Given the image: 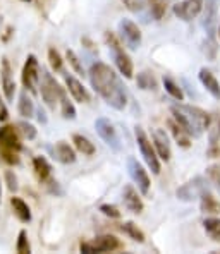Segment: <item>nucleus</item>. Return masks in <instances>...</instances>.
<instances>
[{"label":"nucleus","mask_w":220,"mask_h":254,"mask_svg":"<svg viewBox=\"0 0 220 254\" xmlns=\"http://www.w3.org/2000/svg\"><path fill=\"white\" fill-rule=\"evenodd\" d=\"M208 189H210L208 181L205 177H201V175H198V177L191 179V181H188L186 184H182L181 188L176 190V196H177V199L191 203V201L200 199Z\"/></svg>","instance_id":"nucleus-7"},{"label":"nucleus","mask_w":220,"mask_h":254,"mask_svg":"<svg viewBox=\"0 0 220 254\" xmlns=\"http://www.w3.org/2000/svg\"><path fill=\"white\" fill-rule=\"evenodd\" d=\"M205 232L210 235L215 242H220V218H207L203 222Z\"/></svg>","instance_id":"nucleus-32"},{"label":"nucleus","mask_w":220,"mask_h":254,"mask_svg":"<svg viewBox=\"0 0 220 254\" xmlns=\"http://www.w3.org/2000/svg\"><path fill=\"white\" fill-rule=\"evenodd\" d=\"M0 148L12 149V151H17V153L22 149L19 130L14 129V126L0 127Z\"/></svg>","instance_id":"nucleus-14"},{"label":"nucleus","mask_w":220,"mask_h":254,"mask_svg":"<svg viewBox=\"0 0 220 254\" xmlns=\"http://www.w3.org/2000/svg\"><path fill=\"white\" fill-rule=\"evenodd\" d=\"M95 129L96 132H98V136L103 139V143L107 144L110 149H114V151H121L122 149V144H121V139H119L117 136V130H115L114 124L109 121V119L105 117H100L95 121Z\"/></svg>","instance_id":"nucleus-10"},{"label":"nucleus","mask_w":220,"mask_h":254,"mask_svg":"<svg viewBox=\"0 0 220 254\" xmlns=\"http://www.w3.org/2000/svg\"><path fill=\"white\" fill-rule=\"evenodd\" d=\"M89 83L91 88L105 100V103L115 110H124L128 103L124 84L121 77L115 74V70L110 65L103 62H96L89 67Z\"/></svg>","instance_id":"nucleus-1"},{"label":"nucleus","mask_w":220,"mask_h":254,"mask_svg":"<svg viewBox=\"0 0 220 254\" xmlns=\"http://www.w3.org/2000/svg\"><path fill=\"white\" fill-rule=\"evenodd\" d=\"M5 182H7V188H9L10 192H16L19 189V184H17V177L12 170H7L5 172Z\"/></svg>","instance_id":"nucleus-42"},{"label":"nucleus","mask_w":220,"mask_h":254,"mask_svg":"<svg viewBox=\"0 0 220 254\" xmlns=\"http://www.w3.org/2000/svg\"><path fill=\"white\" fill-rule=\"evenodd\" d=\"M0 201H2V184H0Z\"/></svg>","instance_id":"nucleus-49"},{"label":"nucleus","mask_w":220,"mask_h":254,"mask_svg":"<svg viewBox=\"0 0 220 254\" xmlns=\"http://www.w3.org/2000/svg\"><path fill=\"white\" fill-rule=\"evenodd\" d=\"M207 175L210 179V182L220 190V163H214L207 169Z\"/></svg>","instance_id":"nucleus-39"},{"label":"nucleus","mask_w":220,"mask_h":254,"mask_svg":"<svg viewBox=\"0 0 220 254\" xmlns=\"http://www.w3.org/2000/svg\"><path fill=\"white\" fill-rule=\"evenodd\" d=\"M203 2L205 0H182V2H177L176 5H174V14H176L179 19L189 22L201 14V10H203Z\"/></svg>","instance_id":"nucleus-13"},{"label":"nucleus","mask_w":220,"mask_h":254,"mask_svg":"<svg viewBox=\"0 0 220 254\" xmlns=\"http://www.w3.org/2000/svg\"><path fill=\"white\" fill-rule=\"evenodd\" d=\"M61 114H62V117L64 119H76V108H74L73 105V102H69V98L64 95L62 96V100H61Z\"/></svg>","instance_id":"nucleus-35"},{"label":"nucleus","mask_w":220,"mask_h":254,"mask_svg":"<svg viewBox=\"0 0 220 254\" xmlns=\"http://www.w3.org/2000/svg\"><path fill=\"white\" fill-rule=\"evenodd\" d=\"M64 79H66L67 91H69V95L73 96L76 102H79V103H88L89 102V93H88V89L83 86L81 81H77L73 74H66Z\"/></svg>","instance_id":"nucleus-16"},{"label":"nucleus","mask_w":220,"mask_h":254,"mask_svg":"<svg viewBox=\"0 0 220 254\" xmlns=\"http://www.w3.org/2000/svg\"><path fill=\"white\" fill-rule=\"evenodd\" d=\"M128 170H129L131 179L134 181V184L140 189V192L141 194L150 192V177H148L147 170L143 169V165H141L134 156H129L128 158Z\"/></svg>","instance_id":"nucleus-12"},{"label":"nucleus","mask_w":220,"mask_h":254,"mask_svg":"<svg viewBox=\"0 0 220 254\" xmlns=\"http://www.w3.org/2000/svg\"><path fill=\"white\" fill-rule=\"evenodd\" d=\"M163 88H165V91L169 93L170 96H172L174 100H179V102H182L184 100V93H182V88L179 86L176 81H172L170 77H163Z\"/></svg>","instance_id":"nucleus-30"},{"label":"nucleus","mask_w":220,"mask_h":254,"mask_svg":"<svg viewBox=\"0 0 220 254\" xmlns=\"http://www.w3.org/2000/svg\"><path fill=\"white\" fill-rule=\"evenodd\" d=\"M16 251L19 253V254H29V253H31V246H29L28 232H26V230H21L19 235H17Z\"/></svg>","instance_id":"nucleus-36"},{"label":"nucleus","mask_w":220,"mask_h":254,"mask_svg":"<svg viewBox=\"0 0 220 254\" xmlns=\"http://www.w3.org/2000/svg\"><path fill=\"white\" fill-rule=\"evenodd\" d=\"M48 64H50V67L55 72H61L62 65H64V61H62L61 54H59V50H55L54 47L48 48Z\"/></svg>","instance_id":"nucleus-34"},{"label":"nucleus","mask_w":220,"mask_h":254,"mask_svg":"<svg viewBox=\"0 0 220 254\" xmlns=\"http://www.w3.org/2000/svg\"><path fill=\"white\" fill-rule=\"evenodd\" d=\"M36 119H38V122H42V124H47V115H45V110L42 107L36 108Z\"/></svg>","instance_id":"nucleus-45"},{"label":"nucleus","mask_w":220,"mask_h":254,"mask_svg":"<svg viewBox=\"0 0 220 254\" xmlns=\"http://www.w3.org/2000/svg\"><path fill=\"white\" fill-rule=\"evenodd\" d=\"M121 230H122V232H124L126 235H129V237H131L133 241L140 242V244H143V242H145V232H143L141 229H138L136 223H133V222L122 223V225H121Z\"/></svg>","instance_id":"nucleus-29"},{"label":"nucleus","mask_w":220,"mask_h":254,"mask_svg":"<svg viewBox=\"0 0 220 254\" xmlns=\"http://www.w3.org/2000/svg\"><path fill=\"white\" fill-rule=\"evenodd\" d=\"M167 126H169L170 132H172L174 139H176V143L179 144V146H181V148H189V146H191V136H189V134L186 132V130L182 129V127L179 126L176 121H174V119H169Z\"/></svg>","instance_id":"nucleus-23"},{"label":"nucleus","mask_w":220,"mask_h":254,"mask_svg":"<svg viewBox=\"0 0 220 254\" xmlns=\"http://www.w3.org/2000/svg\"><path fill=\"white\" fill-rule=\"evenodd\" d=\"M21 81L22 86L26 88V91L36 93V88H38L40 83V64L36 61L35 55H28L24 65H22V74H21Z\"/></svg>","instance_id":"nucleus-8"},{"label":"nucleus","mask_w":220,"mask_h":254,"mask_svg":"<svg viewBox=\"0 0 220 254\" xmlns=\"http://www.w3.org/2000/svg\"><path fill=\"white\" fill-rule=\"evenodd\" d=\"M0 24H2V14H0Z\"/></svg>","instance_id":"nucleus-51"},{"label":"nucleus","mask_w":220,"mask_h":254,"mask_svg":"<svg viewBox=\"0 0 220 254\" xmlns=\"http://www.w3.org/2000/svg\"><path fill=\"white\" fill-rule=\"evenodd\" d=\"M203 50H205V55H207L210 61H214L217 57V50H219V45H217V40H212V38H207L203 43Z\"/></svg>","instance_id":"nucleus-40"},{"label":"nucleus","mask_w":220,"mask_h":254,"mask_svg":"<svg viewBox=\"0 0 220 254\" xmlns=\"http://www.w3.org/2000/svg\"><path fill=\"white\" fill-rule=\"evenodd\" d=\"M45 186H47V190L50 194H55V196H61V194H62L61 186H59V182L54 181V179H48V181L45 182Z\"/></svg>","instance_id":"nucleus-44"},{"label":"nucleus","mask_w":220,"mask_h":254,"mask_svg":"<svg viewBox=\"0 0 220 254\" xmlns=\"http://www.w3.org/2000/svg\"><path fill=\"white\" fill-rule=\"evenodd\" d=\"M66 59H67V62L71 64V67H73V69L76 70L77 74H84V67H83V64H81L79 57H77V55L74 54L73 50H67V52H66Z\"/></svg>","instance_id":"nucleus-38"},{"label":"nucleus","mask_w":220,"mask_h":254,"mask_svg":"<svg viewBox=\"0 0 220 254\" xmlns=\"http://www.w3.org/2000/svg\"><path fill=\"white\" fill-rule=\"evenodd\" d=\"M208 129H210L208 130V141H210V146L212 144H217L220 141V112L212 117V122H210V126H208Z\"/></svg>","instance_id":"nucleus-31"},{"label":"nucleus","mask_w":220,"mask_h":254,"mask_svg":"<svg viewBox=\"0 0 220 254\" xmlns=\"http://www.w3.org/2000/svg\"><path fill=\"white\" fill-rule=\"evenodd\" d=\"M2 88L7 102H12L16 95V81L12 77V69L7 59H2Z\"/></svg>","instance_id":"nucleus-17"},{"label":"nucleus","mask_w":220,"mask_h":254,"mask_svg":"<svg viewBox=\"0 0 220 254\" xmlns=\"http://www.w3.org/2000/svg\"><path fill=\"white\" fill-rule=\"evenodd\" d=\"M73 143H74V148L79 153H83V155H86V156L95 155V144H93L86 136H83V134H73Z\"/></svg>","instance_id":"nucleus-25"},{"label":"nucleus","mask_w":220,"mask_h":254,"mask_svg":"<svg viewBox=\"0 0 220 254\" xmlns=\"http://www.w3.org/2000/svg\"><path fill=\"white\" fill-rule=\"evenodd\" d=\"M217 33H219V36H220V26H219V28H217Z\"/></svg>","instance_id":"nucleus-50"},{"label":"nucleus","mask_w":220,"mask_h":254,"mask_svg":"<svg viewBox=\"0 0 220 254\" xmlns=\"http://www.w3.org/2000/svg\"><path fill=\"white\" fill-rule=\"evenodd\" d=\"M16 127H17V130H19V134L24 137V139L33 141L36 137V127L33 124H29V122L21 121V122H17Z\"/></svg>","instance_id":"nucleus-33"},{"label":"nucleus","mask_w":220,"mask_h":254,"mask_svg":"<svg viewBox=\"0 0 220 254\" xmlns=\"http://www.w3.org/2000/svg\"><path fill=\"white\" fill-rule=\"evenodd\" d=\"M22 2H31V0H22Z\"/></svg>","instance_id":"nucleus-52"},{"label":"nucleus","mask_w":220,"mask_h":254,"mask_svg":"<svg viewBox=\"0 0 220 254\" xmlns=\"http://www.w3.org/2000/svg\"><path fill=\"white\" fill-rule=\"evenodd\" d=\"M170 114H172L174 121L193 137H200L212 122V115L208 112L193 105H182V103L172 105Z\"/></svg>","instance_id":"nucleus-2"},{"label":"nucleus","mask_w":220,"mask_h":254,"mask_svg":"<svg viewBox=\"0 0 220 254\" xmlns=\"http://www.w3.org/2000/svg\"><path fill=\"white\" fill-rule=\"evenodd\" d=\"M0 107H2V98H0Z\"/></svg>","instance_id":"nucleus-53"},{"label":"nucleus","mask_w":220,"mask_h":254,"mask_svg":"<svg viewBox=\"0 0 220 254\" xmlns=\"http://www.w3.org/2000/svg\"><path fill=\"white\" fill-rule=\"evenodd\" d=\"M119 33H121L122 42L128 45L131 50H138V48L141 47L143 35H141V29L138 28V24H134L133 21L122 19L119 22Z\"/></svg>","instance_id":"nucleus-11"},{"label":"nucleus","mask_w":220,"mask_h":254,"mask_svg":"<svg viewBox=\"0 0 220 254\" xmlns=\"http://www.w3.org/2000/svg\"><path fill=\"white\" fill-rule=\"evenodd\" d=\"M136 84H138V88L145 89V91H155V89L158 88L156 77L151 72H148V70H143V72L138 74Z\"/></svg>","instance_id":"nucleus-27"},{"label":"nucleus","mask_w":220,"mask_h":254,"mask_svg":"<svg viewBox=\"0 0 220 254\" xmlns=\"http://www.w3.org/2000/svg\"><path fill=\"white\" fill-rule=\"evenodd\" d=\"M219 3L220 0H205L203 2V24L207 38L217 40V19H219Z\"/></svg>","instance_id":"nucleus-9"},{"label":"nucleus","mask_w":220,"mask_h":254,"mask_svg":"<svg viewBox=\"0 0 220 254\" xmlns=\"http://www.w3.org/2000/svg\"><path fill=\"white\" fill-rule=\"evenodd\" d=\"M10 206H12V211L16 215V218L22 223H29L31 222V210L26 204V201H22L21 197L12 196L10 197Z\"/></svg>","instance_id":"nucleus-21"},{"label":"nucleus","mask_w":220,"mask_h":254,"mask_svg":"<svg viewBox=\"0 0 220 254\" xmlns=\"http://www.w3.org/2000/svg\"><path fill=\"white\" fill-rule=\"evenodd\" d=\"M153 146L158 158L163 160V162H169L170 156H172V149H170L169 136H167V132L163 129L153 130Z\"/></svg>","instance_id":"nucleus-15"},{"label":"nucleus","mask_w":220,"mask_h":254,"mask_svg":"<svg viewBox=\"0 0 220 254\" xmlns=\"http://www.w3.org/2000/svg\"><path fill=\"white\" fill-rule=\"evenodd\" d=\"M52 156H54L57 162L64 163V165H69V163L76 162V151H74L73 146L66 143V141H59L54 148H50Z\"/></svg>","instance_id":"nucleus-18"},{"label":"nucleus","mask_w":220,"mask_h":254,"mask_svg":"<svg viewBox=\"0 0 220 254\" xmlns=\"http://www.w3.org/2000/svg\"><path fill=\"white\" fill-rule=\"evenodd\" d=\"M105 42H107V45H109V48L112 52V57H114V62H115V67L119 69V72H121L126 79H131L133 74H134L131 57L124 52V48L121 47V43H119V40L115 38L114 33H110V31L105 33Z\"/></svg>","instance_id":"nucleus-4"},{"label":"nucleus","mask_w":220,"mask_h":254,"mask_svg":"<svg viewBox=\"0 0 220 254\" xmlns=\"http://www.w3.org/2000/svg\"><path fill=\"white\" fill-rule=\"evenodd\" d=\"M134 136H136L138 148H140L145 163H147L148 169L153 172L155 175H158L160 174V158H158V155H156V151H155L153 143L148 139L147 132H145L143 127H140V126L134 129Z\"/></svg>","instance_id":"nucleus-5"},{"label":"nucleus","mask_w":220,"mask_h":254,"mask_svg":"<svg viewBox=\"0 0 220 254\" xmlns=\"http://www.w3.org/2000/svg\"><path fill=\"white\" fill-rule=\"evenodd\" d=\"M122 2H124L126 9H129L131 12H141L147 5L143 0H122Z\"/></svg>","instance_id":"nucleus-43"},{"label":"nucleus","mask_w":220,"mask_h":254,"mask_svg":"<svg viewBox=\"0 0 220 254\" xmlns=\"http://www.w3.org/2000/svg\"><path fill=\"white\" fill-rule=\"evenodd\" d=\"M7 119H9V112H7L5 105L2 103V107H0V122H5Z\"/></svg>","instance_id":"nucleus-46"},{"label":"nucleus","mask_w":220,"mask_h":254,"mask_svg":"<svg viewBox=\"0 0 220 254\" xmlns=\"http://www.w3.org/2000/svg\"><path fill=\"white\" fill-rule=\"evenodd\" d=\"M100 211L103 213L105 216H109V218H121V211H119L117 206H114V204H102L100 206Z\"/></svg>","instance_id":"nucleus-41"},{"label":"nucleus","mask_w":220,"mask_h":254,"mask_svg":"<svg viewBox=\"0 0 220 254\" xmlns=\"http://www.w3.org/2000/svg\"><path fill=\"white\" fill-rule=\"evenodd\" d=\"M217 155H220V148H217V144H212V148L208 149V156H210V158H215Z\"/></svg>","instance_id":"nucleus-47"},{"label":"nucleus","mask_w":220,"mask_h":254,"mask_svg":"<svg viewBox=\"0 0 220 254\" xmlns=\"http://www.w3.org/2000/svg\"><path fill=\"white\" fill-rule=\"evenodd\" d=\"M40 93H42L43 102L47 103L48 108L55 110L61 105L62 96L66 95V89L55 81V77L52 76L48 70H42V76H40Z\"/></svg>","instance_id":"nucleus-3"},{"label":"nucleus","mask_w":220,"mask_h":254,"mask_svg":"<svg viewBox=\"0 0 220 254\" xmlns=\"http://www.w3.org/2000/svg\"><path fill=\"white\" fill-rule=\"evenodd\" d=\"M124 248L121 241H119L115 235L105 234V235H98L95 237L91 242H81L79 251L84 254H93V253H114L119 249Z\"/></svg>","instance_id":"nucleus-6"},{"label":"nucleus","mask_w":220,"mask_h":254,"mask_svg":"<svg viewBox=\"0 0 220 254\" xmlns=\"http://www.w3.org/2000/svg\"><path fill=\"white\" fill-rule=\"evenodd\" d=\"M200 210L203 213H207V215H220V201L210 192V190H207V192L200 197Z\"/></svg>","instance_id":"nucleus-22"},{"label":"nucleus","mask_w":220,"mask_h":254,"mask_svg":"<svg viewBox=\"0 0 220 254\" xmlns=\"http://www.w3.org/2000/svg\"><path fill=\"white\" fill-rule=\"evenodd\" d=\"M198 77H200L201 84L205 86V89H207L215 100H220V83L217 81V77H215L208 69H201Z\"/></svg>","instance_id":"nucleus-20"},{"label":"nucleus","mask_w":220,"mask_h":254,"mask_svg":"<svg viewBox=\"0 0 220 254\" xmlns=\"http://www.w3.org/2000/svg\"><path fill=\"white\" fill-rule=\"evenodd\" d=\"M145 3H147L148 10H150V16L153 17L155 21H160L165 16L167 5L163 0H145Z\"/></svg>","instance_id":"nucleus-28"},{"label":"nucleus","mask_w":220,"mask_h":254,"mask_svg":"<svg viewBox=\"0 0 220 254\" xmlns=\"http://www.w3.org/2000/svg\"><path fill=\"white\" fill-rule=\"evenodd\" d=\"M33 170H35V175L40 182H47L50 179V174H52V167L50 163L47 162L45 156H35L33 158Z\"/></svg>","instance_id":"nucleus-24"},{"label":"nucleus","mask_w":220,"mask_h":254,"mask_svg":"<svg viewBox=\"0 0 220 254\" xmlns=\"http://www.w3.org/2000/svg\"><path fill=\"white\" fill-rule=\"evenodd\" d=\"M0 156L2 160H5L9 165H19L21 158H19V153L12 151V149H5V148H0Z\"/></svg>","instance_id":"nucleus-37"},{"label":"nucleus","mask_w":220,"mask_h":254,"mask_svg":"<svg viewBox=\"0 0 220 254\" xmlns=\"http://www.w3.org/2000/svg\"><path fill=\"white\" fill-rule=\"evenodd\" d=\"M17 110H19L21 117H24V119H31L33 115H35V103H33V100L28 96V91H22L19 95Z\"/></svg>","instance_id":"nucleus-26"},{"label":"nucleus","mask_w":220,"mask_h":254,"mask_svg":"<svg viewBox=\"0 0 220 254\" xmlns=\"http://www.w3.org/2000/svg\"><path fill=\"white\" fill-rule=\"evenodd\" d=\"M81 42H83L84 45H88V47H86V48H89V50H93V48H95V47H93V43H91V42H89V40H88V38H83V40H81Z\"/></svg>","instance_id":"nucleus-48"},{"label":"nucleus","mask_w":220,"mask_h":254,"mask_svg":"<svg viewBox=\"0 0 220 254\" xmlns=\"http://www.w3.org/2000/svg\"><path fill=\"white\" fill-rule=\"evenodd\" d=\"M122 201H124L126 208L133 213H138V215H140V213L145 210L143 201H141L140 194H138V190L134 189L133 186H126L124 188V190H122Z\"/></svg>","instance_id":"nucleus-19"}]
</instances>
